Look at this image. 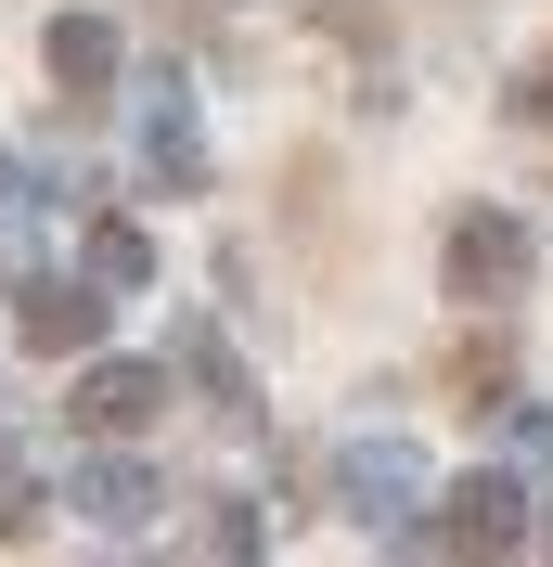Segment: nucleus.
<instances>
[{
    "instance_id": "nucleus-1",
    "label": "nucleus",
    "mask_w": 553,
    "mask_h": 567,
    "mask_svg": "<svg viewBox=\"0 0 553 567\" xmlns=\"http://www.w3.org/2000/svg\"><path fill=\"white\" fill-rule=\"evenodd\" d=\"M335 503H347V529L361 542H399V555H425V503H438V477H425V452L413 439H347L335 452Z\"/></svg>"
},
{
    "instance_id": "nucleus-2",
    "label": "nucleus",
    "mask_w": 553,
    "mask_h": 567,
    "mask_svg": "<svg viewBox=\"0 0 553 567\" xmlns=\"http://www.w3.org/2000/svg\"><path fill=\"white\" fill-rule=\"evenodd\" d=\"M528 529H541L528 477H515V464H477V477H450V491H438L425 555H528Z\"/></svg>"
},
{
    "instance_id": "nucleus-3",
    "label": "nucleus",
    "mask_w": 553,
    "mask_h": 567,
    "mask_svg": "<svg viewBox=\"0 0 553 567\" xmlns=\"http://www.w3.org/2000/svg\"><path fill=\"white\" fill-rule=\"evenodd\" d=\"M528 271H541V246H528V219H515V207H463V219H450L438 284L463 297V310H502V297H515Z\"/></svg>"
},
{
    "instance_id": "nucleus-4",
    "label": "nucleus",
    "mask_w": 553,
    "mask_h": 567,
    "mask_svg": "<svg viewBox=\"0 0 553 567\" xmlns=\"http://www.w3.org/2000/svg\"><path fill=\"white\" fill-rule=\"evenodd\" d=\"M65 516H77V529H104V542H142L155 516H168V491H155V464H142L129 439H104V452L65 464Z\"/></svg>"
},
{
    "instance_id": "nucleus-5",
    "label": "nucleus",
    "mask_w": 553,
    "mask_h": 567,
    "mask_svg": "<svg viewBox=\"0 0 553 567\" xmlns=\"http://www.w3.org/2000/svg\"><path fill=\"white\" fill-rule=\"evenodd\" d=\"M168 400H180V361H77L65 425H77V439H142Z\"/></svg>"
},
{
    "instance_id": "nucleus-6",
    "label": "nucleus",
    "mask_w": 553,
    "mask_h": 567,
    "mask_svg": "<svg viewBox=\"0 0 553 567\" xmlns=\"http://www.w3.org/2000/svg\"><path fill=\"white\" fill-rule=\"evenodd\" d=\"M104 322H116V284H52V271L13 284V336H27L39 361H91Z\"/></svg>"
},
{
    "instance_id": "nucleus-7",
    "label": "nucleus",
    "mask_w": 553,
    "mask_h": 567,
    "mask_svg": "<svg viewBox=\"0 0 553 567\" xmlns=\"http://www.w3.org/2000/svg\"><path fill=\"white\" fill-rule=\"evenodd\" d=\"M39 65H52V91H65V104H104L116 78H129V39H116V13H91V0H77V13H52V27H39Z\"/></svg>"
},
{
    "instance_id": "nucleus-8",
    "label": "nucleus",
    "mask_w": 553,
    "mask_h": 567,
    "mask_svg": "<svg viewBox=\"0 0 553 567\" xmlns=\"http://www.w3.org/2000/svg\"><path fill=\"white\" fill-rule=\"evenodd\" d=\"M180 374L207 388V413H219V425H258V374L232 361V336H219V322H180Z\"/></svg>"
},
{
    "instance_id": "nucleus-9",
    "label": "nucleus",
    "mask_w": 553,
    "mask_h": 567,
    "mask_svg": "<svg viewBox=\"0 0 553 567\" xmlns=\"http://www.w3.org/2000/svg\"><path fill=\"white\" fill-rule=\"evenodd\" d=\"M142 168L180 181V194L207 181V130H194V104H180V91H155V116H142Z\"/></svg>"
},
{
    "instance_id": "nucleus-10",
    "label": "nucleus",
    "mask_w": 553,
    "mask_h": 567,
    "mask_svg": "<svg viewBox=\"0 0 553 567\" xmlns=\"http://www.w3.org/2000/svg\"><path fill=\"white\" fill-rule=\"evenodd\" d=\"M77 258H91V284H116V297H142V284H155V233H142V219H91V233H77Z\"/></svg>"
},
{
    "instance_id": "nucleus-11",
    "label": "nucleus",
    "mask_w": 553,
    "mask_h": 567,
    "mask_svg": "<svg viewBox=\"0 0 553 567\" xmlns=\"http://www.w3.org/2000/svg\"><path fill=\"white\" fill-rule=\"evenodd\" d=\"M194 555H219V567H258V555H271V516H258L244 491L194 503Z\"/></svg>"
},
{
    "instance_id": "nucleus-12",
    "label": "nucleus",
    "mask_w": 553,
    "mask_h": 567,
    "mask_svg": "<svg viewBox=\"0 0 553 567\" xmlns=\"http://www.w3.org/2000/svg\"><path fill=\"white\" fill-rule=\"evenodd\" d=\"M39 516H52V491L27 477V452L0 439V542H39Z\"/></svg>"
},
{
    "instance_id": "nucleus-13",
    "label": "nucleus",
    "mask_w": 553,
    "mask_h": 567,
    "mask_svg": "<svg viewBox=\"0 0 553 567\" xmlns=\"http://www.w3.org/2000/svg\"><path fill=\"white\" fill-rule=\"evenodd\" d=\"M27 219H39V194H27L13 155H0V271H27Z\"/></svg>"
},
{
    "instance_id": "nucleus-14",
    "label": "nucleus",
    "mask_w": 553,
    "mask_h": 567,
    "mask_svg": "<svg viewBox=\"0 0 553 567\" xmlns=\"http://www.w3.org/2000/svg\"><path fill=\"white\" fill-rule=\"evenodd\" d=\"M515 116H528V130H553V52H541V65L515 78Z\"/></svg>"
},
{
    "instance_id": "nucleus-15",
    "label": "nucleus",
    "mask_w": 553,
    "mask_h": 567,
    "mask_svg": "<svg viewBox=\"0 0 553 567\" xmlns=\"http://www.w3.org/2000/svg\"><path fill=\"white\" fill-rule=\"evenodd\" d=\"M528 555H553V503H541V529H528Z\"/></svg>"
}]
</instances>
